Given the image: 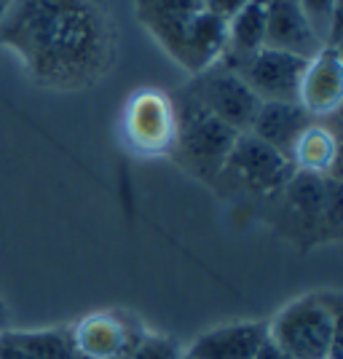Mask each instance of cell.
<instances>
[{"instance_id":"cell-1","label":"cell","mask_w":343,"mask_h":359,"mask_svg":"<svg viewBox=\"0 0 343 359\" xmlns=\"http://www.w3.org/2000/svg\"><path fill=\"white\" fill-rule=\"evenodd\" d=\"M0 43L41 83L78 89L107 67L113 32L97 0H14L0 22Z\"/></svg>"},{"instance_id":"cell-2","label":"cell","mask_w":343,"mask_h":359,"mask_svg":"<svg viewBox=\"0 0 343 359\" xmlns=\"http://www.w3.org/2000/svg\"><path fill=\"white\" fill-rule=\"evenodd\" d=\"M341 306L338 290L306 292L271 319L269 338L290 359H341Z\"/></svg>"},{"instance_id":"cell-3","label":"cell","mask_w":343,"mask_h":359,"mask_svg":"<svg viewBox=\"0 0 343 359\" xmlns=\"http://www.w3.org/2000/svg\"><path fill=\"white\" fill-rule=\"evenodd\" d=\"M175 110V142L180 150L199 166L223 169L228 150L234 148L239 132L212 116L207 107L199 105L185 91L172 102Z\"/></svg>"},{"instance_id":"cell-4","label":"cell","mask_w":343,"mask_h":359,"mask_svg":"<svg viewBox=\"0 0 343 359\" xmlns=\"http://www.w3.org/2000/svg\"><path fill=\"white\" fill-rule=\"evenodd\" d=\"M199 105H204L217 118L236 132H247L260 107V100L231 67H209L196 75L194 86L188 89Z\"/></svg>"},{"instance_id":"cell-5","label":"cell","mask_w":343,"mask_h":359,"mask_svg":"<svg viewBox=\"0 0 343 359\" xmlns=\"http://www.w3.org/2000/svg\"><path fill=\"white\" fill-rule=\"evenodd\" d=\"M223 169L257 194L282 191L290 182V177L298 172L290 156L266 145L263 140H257L250 132H239L234 148L225 156Z\"/></svg>"},{"instance_id":"cell-6","label":"cell","mask_w":343,"mask_h":359,"mask_svg":"<svg viewBox=\"0 0 343 359\" xmlns=\"http://www.w3.org/2000/svg\"><path fill=\"white\" fill-rule=\"evenodd\" d=\"M303 57L279 48H260L231 67L257 94L260 102H298L300 78L306 70Z\"/></svg>"},{"instance_id":"cell-7","label":"cell","mask_w":343,"mask_h":359,"mask_svg":"<svg viewBox=\"0 0 343 359\" xmlns=\"http://www.w3.org/2000/svg\"><path fill=\"white\" fill-rule=\"evenodd\" d=\"M145 330L129 316L100 311L73 327V344L81 359H126Z\"/></svg>"},{"instance_id":"cell-8","label":"cell","mask_w":343,"mask_h":359,"mask_svg":"<svg viewBox=\"0 0 343 359\" xmlns=\"http://www.w3.org/2000/svg\"><path fill=\"white\" fill-rule=\"evenodd\" d=\"M343 100V62L338 46H322L319 54L306 62L300 78L298 105L311 118L332 116Z\"/></svg>"},{"instance_id":"cell-9","label":"cell","mask_w":343,"mask_h":359,"mask_svg":"<svg viewBox=\"0 0 343 359\" xmlns=\"http://www.w3.org/2000/svg\"><path fill=\"white\" fill-rule=\"evenodd\" d=\"M269 338V322H228L196 335L182 348V359H253Z\"/></svg>"},{"instance_id":"cell-10","label":"cell","mask_w":343,"mask_h":359,"mask_svg":"<svg viewBox=\"0 0 343 359\" xmlns=\"http://www.w3.org/2000/svg\"><path fill=\"white\" fill-rule=\"evenodd\" d=\"M126 135L145 153H161L175 142V110L159 91H142L126 107Z\"/></svg>"},{"instance_id":"cell-11","label":"cell","mask_w":343,"mask_h":359,"mask_svg":"<svg viewBox=\"0 0 343 359\" xmlns=\"http://www.w3.org/2000/svg\"><path fill=\"white\" fill-rule=\"evenodd\" d=\"M322 46L325 41L309 25L298 0H266V48H279L311 60L322 51Z\"/></svg>"},{"instance_id":"cell-12","label":"cell","mask_w":343,"mask_h":359,"mask_svg":"<svg viewBox=\"0 0 343 359\" xmlns=\"http://www.w3.org/2000/svg\"><path fill=\"white\" fill-rule=\"evenodd\" d=\"M204 0H137V14L172 60H182L185 35Z\"/></svg>"},{"instance_id":"cell-13","label":"cell","mask_w":343,"mask_h":359,"mask_svg":"<svg viewBox=\"0 0 343 359\" xmlns=\"http://www.w3.org/2000/svg\"><path fill=\"white\" fill-rule=\"evenodd\" d=\"M311 123L314 118L298 102H260L253 118V126L247 132L284 156H292L295 142Z\"/></svg>"},{"instance_id":"cell-14","label":"cell","mask_w":343,"mask_h":359,"mask_svg":"<svg viewBox=\"0 0 343 359\" xmlns=\"http://www.w3.org/2000/svg\"><path fill=\"white\" fill-rule=\"evenodd\" d=\"M0 359H81L73 344V330H3Z\"/></svg>"},{"instance_id":"cell-15","label":"cell","mask_w":343,"mask_h":359,"mask_svg":"<svg viewBox=\"0 0 343 359\" xmlns=\"http://www.w3.org/2000/svg\"><path fill=\"white\" fill-rule=\"evenodd\" d=\"M225 48H228V22L207 11V8H201L188 27L180 65L188 73L199 75L209 67H215L225 54Z\"/></svg>"},{"instance_id":"cell-16","label":"cell","mask_w":343,"mask_h":359,"mask_svg":"<svg viewBox=\"0 0 343 359\" xmlns=\"http://www.w3.org/2000/svg\"><path fill=\"white\" fill-rule=\"evenodd\" d=\"M266 48V0H247L228 19V48L236 62Z\"/></svg>"},{"instance_id":"cell-17","label":"cell","mask_w":343,"mask_h":359,"mask_svg":"<svg viewBox=\"0 0 343 359\" xmlns=\"http://www.w3.org/2000/svg\"><path fill=\"white\" fill-rule=\"evenodd\" d=\"M338 156V142L330 129L311 123L292 148V164L298 172H311V175H330Z\"/></svg>"},{"instance_id":"cell-18","label":"cell","mask_w":343,"mask_h":359,"mask_svg":"<svg viewBox=\"0 0 343 359\" xmlns=\"http://www.w3.org/2000/svg\"><path fill=\"white\" fill-rule=\"evenodd\" d=\"M290 207L309 217V220H325V196H328V175H311V172H295L290 182L282 188Z\"/></svg>"},{"instance_id":"cell-19","label":"cell","mask_w":343,"mask_h":359,"mask_svg":"<svg viewBox=\"0 0 343 359\" xmlns=\"http://www.w3.org/2000/svg\"><path fill=\"white\" fill-rule=\"evenodd\" d=\"M300 11L306 14L316 35L325 46H338V8L341 0H298Z\"/></svg>"},{"instance_id":"cell-20","label":"cell","mask_w":343,"mask_h":359,"mask_svg":"<svg viewBox=\"0 0 343 359\" xmlns=\"http://www.w3.org/2000/svg\"><path fill=\"white\" fill-rule=\"evenodd\" d=\"M126 359H182V346L169 338V335H159V332H142L135 348L126 354Z\"/></svg>"},{"instance_id":"cell-21","label":"cell","mask_w":343,"mask_h":359,"mask_svg":"<svg viewBox=\"0 0 343 359\" xmlns=\"http://www.w3.org/2000/svg\"><path fill=\"white\" fill-rule=\"evenodd\" d=\"M244 3H247V0H207V3H204V8L228 22V19H231V16L236 14L241 6H244Z\"/></svg>"},{"instance_id":"cell-22","label":"cell","mask_w":343,"mask_h":359,"mask_svg":"<svg viewBox=\"0 0 343 359\" xmlns=\"http://www.w3.org/2000/svg\"><path fill=\"white\" fill-rule=\"evenodd\" d=\"M253 359H290V357H287V351H284L282 346H276L271 338H266L263 346L257 348V354H255Z\"/></svg>"},{"instance_id":"cell-23","label":"cell","mask_w":343,"mask_h":359,"mask_svg":"<svg viewBox=\"0 0 343 359\" xmlns=\"http://www.w3.org/2000/svg\"><path fill=\"white\" fill-rule=\"evenodd\" d=\"M11 3H14V0H0V22H3V16L8 14V8H11Z\"/></svg>"},{"instance_id":"cell-24","label":"cell","mask_w":343,"mask_h":359,"mask_svg":"<svg viewBox=\"0 0 343 359\" xmlns=\"http://www.w3.org/2000/svg\"><path fill=\"white\" fill-rule=\"evenodd\" d=\"M204 3H207V0H204Z\"/></svg>"}]
</instances>
